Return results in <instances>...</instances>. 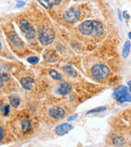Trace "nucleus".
Masks as SVG:
<instances>
[{
    "mask_svg": "<svg viewBox=\"0 0 131 147\" xmlns=\"http://www.w3.org/2000/svg\"><path fill=\"white\" fill-rule=\"evenodd\" d=\"M128 86H129V91L130 92V93H131V80L128 82Z\"/></svg>",
    "mask_w": 131,
    "mask_h": 147,
    "instance_id": "obj_26",
    "label": "nucleus"
},
{
    "mask_svg": "<svg viewBox=\"0 0 131 147\" xmlns=\"http://www.w3.org/2000/svg\"><path fill=\"white\" fill-rule=\"evenodd\" d=\"M81 16V11L79 9L78 7H71L64 14H63L62 18L63 21L68 23H74L79 21V19L80 18Z\"/></svg>",
    "mask_w": 131,
    "mask_h": 147,
    "instance_id": "obj_5",
    "label": "nucleus"
},
{
    "mask_svg": "<svg viewBox=\"0 0 131 147\" xmlns=\"http://www.w3.org/2000/svg\"><path fill=\"white\" fill-rule=\"evenodd\" d=\"M26 5V2H24V1H19V2H17V3H16V7H23V6Z\"/></svg>",
    "mask_w": 131,
    "mask_h": 147,
    "instance_id": "obj_23",
    "label": "nucleus"
},
{
    "mask_svg": "<svg viewBox=\"0 0 131 147\" xmlns=\"http://www.w3.org/2000/svg\"><path fill=\"white\" fill-rule=\"evenodd\" d=\"M3 127H1V137H0V140L2 141L3 139Z\"/></svg>",
    "mask_w": 131,
    "mask_h": 147,
    "instance_id": "obj_25",
    "label": "nucleus"
},
{
    "mask_svg": "<svg viewBox=\"0 0 131 147\" xmlns=\"http://www.w3.org/2000/svg\"><path fill=\"white\" fill-rule=\"evenodd\" d=\"M49 75L52 77V79H55V80H62V76L55 69H51L49 71Z\"/></svg>",
    "mask_w": 131,
    "mask_h": 147,
    "instance_id": "obj_16",
    "label": "nucleus"
},
{
    "mask_svg": "<svg viewBox=\"0 0 131 147\" xmlns=\"http://www.w3.org/2000/svg\"><path fill=\"white\" fill-rule=\"evenodd\" d=\"M118 13H119V17H120V20L121 21V12H120V11H118Z\"/></svg>",
    "mask_w": 131,
    "mask_h": 147,
    "instance_id": "obj_28",
    "label": "nucleus"
},
{
    "mask_svg": "<svg viewBox=\"0 0 131 147\" xmlns=\"http://www.w3.org/2000/svg\"><path fill=\"white\" fill-rule=\"evenodd\" d=\"M64 69H65V71H66L67 74H69L71 76H72V74H76V72H75V71L73 69V68L71 66V65H67L65 67Z\"/></svg>",
    "mask_w": 131,
    "mask_h": 147,
    "instance_id": "obj_19",
    "label": "nucleus"
},
{
    "mask_svg": "<svg viewBox=\"0 0 131 147\" xmlns=\"http://www.w3.org/2000/svg\"><path fill=\"white\" fill-rule=\"evenodd\" d=\"M39 40L43 46L50 45L55 39V33L51 28L43 26L39 30Z\"/></svg>",
    "mask_w": 131,
    "mask_h": 147,
    "instance_id": "obj_2",
    "label": "nucleus"
},
{
    "mask_svg": "<svg viewBox=\"0 0 131 147\" xmlns=\"http://www.w3.org/2000/svg\"><path fill=\"white\" fill-rule=\"evenodd\" d=\"M10 79V75L7 73L1 74V81L2 82H7L8 79Z\"/></svg>",
    "mask_w": 131,
    "mask_h": 147,
    "instance_id": "obj_22",
    "label": "nucleus"
},
{
    "mask_svg": "<svg viewBox=\"0 0 131 147\" xmlns=\"http://www.w3.org/2000/svg\"><path fill=\"white\" fill-rule=\"evenodd\" d=\"M9 102L12 106H13L14 108L18 107V105L21 103V99L20 97L16 94H12L9 96Z\"/></svg>",
    "mask_w": 131,
    "mask_h": 147,
    "instance_id": "obj_11",
    "label": "nucleus"
},
{
    "mask_svg": "<svg viewBox=\"0 0 131 147\" xmlns=\"http://www.w3.org/2000/svg\"><path fill=\"white\" fill-rule=\"evenodd\" d=\"M112 143L115 146H122L125 145V139L121 137H115L112 140Z\"/></svg>",
    "mask_w": 131,
    "mask_h": 147,
    "instance_id": "obj_15",
    "label": "nucleus"
},
{
    "mask_svg": "<svg viewBox=\"0 0 131 147\" xmlns=\"http://www.w3.org/2000/svg\"><path fill=\"white\" fill-rule=\"evenodd\" d=\"M9 39H10L11 41L12 42V43L14 44V45H17V46H20V44L22 43L21 42V40L17 37L16 34H14V33H12L11 34H9Z\"/></svg>",
    "mask_w": 131,
    "mask_h": 147,
    "instance_id": "obj_14",
    "label": "nucleus"
},
{
    "mask_svg": "<svg viewBox=\"0 0 131 147\" xmlns=\"http://www.w3.org/2000/svg\"><path fill=\"white\" fill-rule=\"evenodd\" d=\"M130 47L131 44L130 41H126L125 42V45H124V48H123V51H122V56L124 58H127L130 55Z\"/></svg>",
    "mask_w": 131,
    "mask_h": 147,
    "instance_id": "obj_13",
    "label": "nucleus"
},
{
    "mask_svg": "<svg viewBox=\"0 0 131 147\" xmlns=\"http://www.w3.org/2000/svg\"><path fill=\"white\" fill-rule=\"evenodd\" d=\"M21 129L24 133H29L31 130V123L29 119H24L21 121Z\"/></svg>",
    "mask_w": 131,
    "mask_h": 147,
    "instance_id": "obj_12",
    "label": "nucleus"
},
{
    "mask_svg": "<svg viewBox=\"0 0 131 147\" xmlns=\"http://www.w3.org/2000/svg\"><path fill=\"white\" fill-rule=\"evenodd\" d=\"M20 28L23 34L26 35L28 39H32L35 36V30L34 27L26 21V20H21L20 21Z\"/></svg>",
    "mask_w": 131,
    "mask_h": 147,
    "instance_id": "obj_6",
    "label": "nucleus"
},
{
    "mask_svg": "<svg viewBox=\"0 0 131 147\" xmlns=\"http://www.w3.org/2000/svg\"><path fill=\"white\" fill-rule=\"evenodd\" d=\"M21 84L23 88L26 90H31L34 84V79L30 77H25L21 79Z\"/></svg>",
    "mask_w": 131,
    "mask_h": 147,
    "instance_id": "obj_10",
    "label": "nucleus"
},
{
    "mask_svg": "<svg viewBox=\"0 0 131 147\" xmlns=\"http://www.w3.org/2000/svg\"><path fill=\"white\" fill-rule=\"evenodd\" d=\"M48 114L49 116L54 119H60L64 117L66 112L61 107H52L50 110H48Z\"/></svg>",
    "mask_w": 131,
    "mask_h": 147,
    "instance_id": "obj_7",
    "label": "nucleus"
},
{
    "mask_svg": "<svg viewBox=\"0 0 131 147\" xmlns=\"http://www.w3.org/2000/svg\"><path fill=\"white\" fill-rule=\"evenodd\" d=\"M72 129H73L72 125H71L69 123H62V124L56 127L55 132L59 136H63V135L67 134L69 131H71Z\"/></svg>",
    "mask_w": 131,
    "mask_h": 147,
    "instance_id": "obj_8",
    "label": "nucleus"
},
{
    "mask_svg": "<svg viewBox=\"0 0 131 147\" xmlns=\"http://www.w3.org/2000/svg\"><path fill=\"white\" fill-rule=\"evenodd\" d=\"M77 118H78V115H75L70 116L68 119H67V120H68V121H73V120H75V119H76Z\"/></svg>",
    "mask_w": 131,
    "mask_h": 147,
    "instance_id": "obj_24",
    "label": "nucleus"
},
{
    "mask_svg": "<svg viewBox=\"0 0 131 147\" xmlns=\"http://www.w3.org/2000/svg\"><path fill=\"white\" fill-rule=\"evenodd\" d=\"M39 3L42 6H43L45 8H47V9L51 8L52 6L54 5V4H53V1H48V0H46V1H42V0H40V1H39Z\"/></svg>",
    "mask_w": 131,
    "mask_h": 147,
    "instance_id": "obj_17",
    "label": "nucleus"
},
{
    "mask_svg": "<svg viewBox=\"0 0 131 147\" xmlns=\"http://www.w3.org/2000/svg\"><path fill=\"white\" fill-rule=\"evenodd\" d=\"M113 97L121 103L131 102V94L129 93V89L126 86L121 85L116 88L113 92Z\"/></svg>",
    "mask_w": 131,
    "mask_h": 147,
    "instance_id": "obj_3",
    "label": "nucleus"
},
{
    "mask_svg": "<svg viewBox=\"0 0 131 147\" xmlns=\"http://www.w3.org/2000/svg\"><path fill=\"white\" fill-rule=\"evenodd\" d=\"M1 111L3 113L4 115H7L9 114V105H4V106L2 105V107H1Z\"/></svg>",
    "mask_w": 131,
    "mask_h": 147,
    "instance_id": "obj_21",
    "label": "nucleus"
},
{
    "mask_svg": "<svg viewBox=\"0 0 131 147\" xmlns=\"http://www.w3.org/2000/svg\"><path fill=\"white\" fill-rule=\"evenodd\" d=\"M91 73L96 80H103L110 74V69L102 64H97L92 67Z\"/></svg>",
    "mask_w": 131,
    "mask_h": 147,
    "instance_id": "obj_4",
    "label": "nucleus"
},
{
    "mask_svg": "<svg viewBox=\"0 0 131 147\" xmlns=\"http://www.w3.org/2000/svg\"><path fill=\"white\" fill-rule=\"evenodd\" d=\"M27 61H28V62H29V63L35 65V64H37L38 62H39V59L37 57H28Z\"/></svg>",
    "mask_w": 131,
    "mask_h": 147,
    "instance_id": "obj_20",
    "label": "nucleus"
},
{
    "mask_svg": "<svg viewBox=\"0 0 131 147\" xmlns=\"http://www.w3.org/2000/svg\"><path fill=\"white\" fill-rule=\"evenodd\" d=\"M72 90V86L67 82H63L59 85V88L58 89V92L62 96H66L69 94Z\"/></svg>",
    "mask_w": 131,
    "mask_h": 147,
    "instance_id": "obj_9",
    "label": "nucleus"
},
{
    "mask_svg": "<svg viewBox=\"0 0 131 147\" xmlns=\"http://www.w3.org/2000/svg\"><path fill=\"white\" fill-rule=\"evenodd\" d=\"M79 31L84 36L98 37L102 34L104 27L98 21H86L79 26Z\"/></svg>",
    "mask_w": 131,
    "mask_h": 147,
    "instance_id": "obj_1",
    "label": "nucleus"
},
{
    "mask_svg": "<svg viewBox=\"0 0 131 147\" xmlns=\"http://www.w3.org/2000/svg\"><path fill=\"white\" fill-rule=\"evenodd\" d=\"M106 110V107L105 106H100V107H98L96 109H94V110H89L87 112V115H89V114H93V113H98V112H102Z\"/></svg>",
    "mask_w": 131,
    "mask_h": 147,
    "instance_id": "obj_18",
    "label": "nucleus"
},
{
    "mask_svg": "<svg viewBox=\"0 0 131 147\" xmlns=\"http://www.w3.org/2000/svg\"><path fill=\"white\" fill-rule=\"evenodd\" d=\"M128 36H129V38L131 39V32H130V33L128 34Z\"/></svg>",
    "mask_w": 131,
    "mask_h": 147,
    "instance_id": "obj_29",
    "label": "nucleus"
},
{
    "mask_svg": "<svg viewBox=\"0 0 131 147\" xmlns=\"http://www.w3.org/2000/svg\"><path fill=\"white\" fill-rule=\"evenodd\" d=\"M124 16H125V17L127 18V19H129V18H130V16L127 14V11H125V12H124Z\"/></svg>",
    "mask_w": 131,
    "mask_h": 147,
    "instance_id": "obj_27",
    "label": "nucleus"
}]
</instances>
